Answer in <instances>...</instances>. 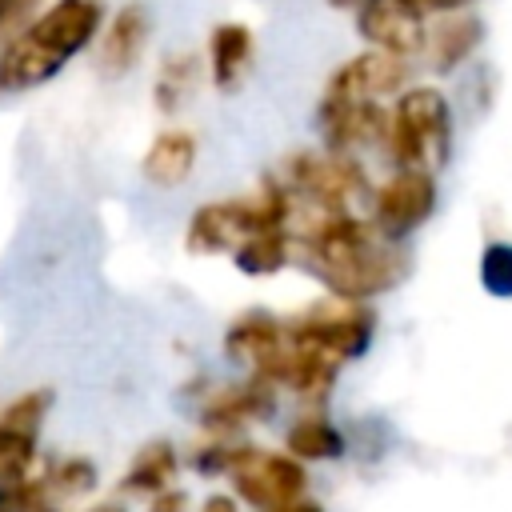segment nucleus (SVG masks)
I'll return each instance as SVG.
<instances>
[{
    "instance_id": "1",
    "label": "nucleus",
    "mask_w": 512,
    "mask_h": 512,
    "mask_svg": "<svg viewBox=\"0 0 512 512\" xmlns=\"http://www.w3.org/2000/svg\"><path fill=\"white\" fill-rule=\"evenodd\" d=\"M292 260H300L332 296L368 300L408 276V252L356 212L316 208L292 196Z\"/></svg>"
},
{
    "instance_id": "2",
    "label": "nucleus",
    "mask_w": 512,
    "mask_h": 512,
    "mask_svg": "<svg viewBox=\"0 0 512 512\" xmlns=\"http://www.w3.org/2000/svg\"><path fill=\"white\" fill-rule=\"evenodd\" d=\"M96 0H56L0 48V92H32L76 60L100 32Z\"/></svg>"
},
{
    "instance_id": "3",
    "label": "nucleus",
    "mask_w": 512,
    "mask_h": 512,
    "mask_svg": "<svg viewBox=\"0 0 512 512\" xmlns=\"http://www.w3.org/2000/svg\"><path fill=\"white\" fill-rule=\"evenodd\" d=\"M288 212H292V196L280 184V176H268L260 184V192L252 196H232V200H212L200 204L188 220L184 232V248L196 256H220L232 252L240 240H248L252 232L264 228H288Z\"/></svg>"
},
{
    "instance_id": "4",
    "label": "nucleus",
    "mask_w": 512,
    "mask_h": 512,
    "mask_svg": "<svg viewBox=\"0 0 512 512\" xmlns=\"http://www.w3.org/2000/svg\"><path fill=\"white\" fill-rule=\"evenodd\" d=\"M384 148L396 168H428L436 172L452 152V108L440 88H404L388 108Z\"/></svg>"
},
{
    "instance_id": "5",
    "label": "nucleus",
    "mask_w": 512,
    "mask_h": 512,
    "mask_svg": "<svg viewBox=\"0 0 512 512\" xmlns=\"http://www.w3.org/2000/svg\"><path fill=\"white\" fill-rule=\"evenodd\" d=\"M280 184L288 188V196L316 208H332V212H352V204L372 192L352 152H332V148L292 152L280 168Z\"/></svg>"
},
{
    "instance_id": "6",
    "label": "nucleus",
    "mask_w": 512,
    "mask_h": 512,
    "mask_svg": "<svg viewBox=\"0 0 512 512\" xmlns=\"http://www.w3.org/2000/svg\"><path fill=\"white\" fill-rule=\"evenodd\" d=\"M288 336L312 348L332 352L336 360H360L376 336V312L364 300H348V296H324L316 304H308L304 312L284 320Z\"/></svg>"
},
{
    "instance_id": "7",
    "label": "nucleus",
    "mask_w": 512,
    "mask_h": 512,
    "mask_svg": "<svg viewBox=\"0 0 512 512\" xmlns=\"http://www.w3.org/2000/svg\"><path fill=\"white\" fill-rule=\"evenodd\" d=\"M436 212V176L428 168H396L372 192V224L388 240L412 236Z\"/></svg>"
},
{
    "instance_id": "8",
    "label": "nucleus",
    "mask_w": 512,
    "mask_h": 512,
    "mask_svg": "<svg viewBox=\"0 0 512 512\" xmlns=\"http://www.w3.org/2000/svg\"><path fill=\"white\" fill-rule=\"evenodd\" d=\"M304 488H308V472H304V460H296L292 452H268L252 444V452L232 472V492L256 512L288 504L304 496Z\"/></svg>"
},
{
    "instance_id": "9",
    "label": "nucleus",
    "mask_w": 512,
    "mask_h": 512,
    "mask_svg": "<svg viewBox=\"0 0 512 512\" xmlns=\"http://www.w3.org/2000/svg\"><path fill=\"white\" fill-rule=\"evenodd\" d=\"M356 32L372 48L392 56H416L428 40V8L420 0H360L356 4Z\"/></svg>"
},
{
    "instance_id": "10",
    "label": "nucleus",
    "mask_w": 512,
    "mask_h": 512,
    "mask_svg": "<svg viewBox=\"0 0 512 512\" xmlns=\"http://www.w3.org/2000/svg\"><path fill=\"white\" fill-rule=\"evenodd\" d=\"M408 60L392 56L384 48H368L352 60H344L324 88V100H384L392 92H404Z\"/></svg>"
},
{
    "instance_id": "11",
    "label": "nucleus",
    "mask_w": 512,
    "mask_h": 512,
    "mask_svg": "<svg viewBox=\"0 0 512 512\" xmlns=\"http://www.w3.org/2000/svg\"><path fill=\"white\" fill-rule=\"evenodd\" d=\"M272 412H276V388L252 376L212 388L208 400L200 404V424L208 432H240L252 420H272Z\"/></svg>"
},
{
    "instance_id": "12",
    "label": "nucleus",
    "mask_w": 512,
    "mask_h": 512,
    "mask_svg": "<svg viewBox=\"0 0 512 512\" xmlns=\"http://www.w3.org/2000/svg\"><path fill=\"white\" fill-rule=\"evenodd\" d=\"M316 120H320L324 148L332 152H356L364 144H384V128H388V112L380 108V100H324L320 96Z\"/></svg>"
},
{
    "instance_id": "13",
    "label": "nucleus",
    "mask_w": 512,
    "mask_h": 512,
    "mask_svg": "<svg viewBox=\"0 0 512 512\" xmlns=\"http://www.w3.org/2000/svg\"><path fill=\"white\" fill-rule=\"evenodd\" d=\"M144 44H148V12H144V4H124V8L108 20L104 40H100V48H96V68H100V76H108V80L128 76V72L136 68V60H140Z\"/></svg>"
},
{
    "instance_id": "14",
    "label": "nucleus",
    "mask_w": 512,
    "mask_h": 512,
    "mask_svg": "<svg viewBox=\"0 0 512 512\" xmlns=\"http://www.w3.org/2000/svg\"><path fill=\"white\" fill-rule=\"evenodd\" d=\"M200 144L188 128H164L152 136V144L140 156V176L152 188H180L196 168Z\"/></svg>"
},
{
    "instance_id": "15",
    "label": "nucleus",
    "mask_w": 512,
    "mask_h": 512,
    "mask_svg": "<svg viewBox=\"0 0 512 512\" xmlns=\"http://www.w3.org/2000/svg\"><path fill=\"white\" fill-rule=\"evenodd\" d=\"M252 52H256V40H252L248 24H240V20L216 24L212 36H208V76H212V84L220 92H236L248 76Z\"/></svg>"
},
{
    "instance_id": "16",
    "label": "nucleus",
    "mask_w": 512,
    "mask_h": 512,
    "mask_svg": "<svg viewBox=\"0 0 512 512\" xmlns=\"http://www.w3.org/2000/svg\"><path fill=\"white\" fill-rule=\"evenodd\" d=\"M284 336H288V328H284L280 316H272L264 308L240 312L224 332V352H228V360H240V364L256 368L260 360H268L284 344Z\"/></svg>"
},
{
    "instance_id": "17",
    "label": "nucleus",
    "mask_w": 512,
    "mask_h": 512,
    "mask_svg": "<svg viewBox=\"0 0 512 512\" xmlns=\"http://www.w3.org/2000/svg\"><path fill=\"white\" fill-rule=\"evenodd\" d=\"M176 472H180V452H176V444H172V440H148V444L132 456V464L124 468L120 492H124V496H156L160 488H168V484L176 480Z\"/></svg>"
},
{
    "instance_id": "18",
    "label": "nucleus",
    "mask_w": 512,
    "mask_h": 512,
    "mask_svg": "<svg viewBox=\"0 0 512 512\" xmlns=\"http://www.w3.org/2000/svg\"><path fill=\"white\" fill-rule=\"evenodd\" d=\"M480 36H484V24L476 16H448L436 28H428L424 52H428V60H432L436 72H448V68H456V64H464L472 56V48L480 44Z\"/></svg>"
},
{
    "instance_id": "19",
    "label": "nucleus",
    "mask_w": 512,
    "mask_h": 512,
    "mask_svg": "<svg viewBox=\"0 0 512 512\" xmlns=\"http://www.w3.org/2000/svg\"><path fill=\"white\" fill-rule=\"evenodd\" d=\"M284 448H288L296 460L316 464V460H340L344 448H348V440H344V432H340L328 416L308 412V416H300L296 424H288V432H284Z\"/></svg>"
},
{
    "instance_id": "20",
    "label": "nucleus",
    "mask_w": 512,
    "mask_h": 512,
    "mask_svg": "<svg viewBox=\"0 0 512 512\" xmlns=\"http://www.w3.org/2000/svg\"><path fill=\"white\" fill-rule=\"evenodd\" d=\"M288 260H292V232H288V228L252 232L248 240H240V244L232 248V264H236L244 276H256V280L280 272Z\"/></svg>"
},
{
    "instance_id": "21",
    "label": "nucleus",
    "mask_w": 512,
    "mask_h": 512,
    "mask_svg": "<svg viewBox=\"0 0 512 512\" xmlns=\"http://www.w3.org/2000/svg\"><path fill=\"white\" fill-rule=\"evenodd\" d=\"M196 72H200V56L196 52H172V56H164V64L156 72V84H152V100H156V108L164 116L180 112V104L192 96Z\"/></svg>"
},
{
    "instance_id": "22",
    "label": "nucleus",
    "mask_w": 512,
    "mask_h": 512,
    "mask_svg": "<svg viewBox=\"0 0 512 512\" xmlns=\"http://www.w3.org/2000/svg\"><path fill=\"white\" fill-rule=\"evenodd\" d=\"M40 480H44L52 504H56V500H80V496H88L100 476H96V464H92L88 456H64V460H56Z\"/></svg>"
},
{
    "instance_id": "23",
    "label": "nucleus",
    "mask_w": 512,
    "mask_h": 512,
    "mask_svg": "<svg viewBox=\"0 0 512 512\" xmlns=\"http://www.w3.org/2000/svg\"><path fill=\"white\" fill-rule=\"evenodd\" d=\"M248 452H252V444L248 440H236V432H212V440L192 452V468L200 476H232L236 464Z\"/></svg>"
},
{
    "instance_id": "24",
    "label": "nucleus",
    "mask_w": 512,
    "mask_h": 512,
    "mask_svg": "<svg viewBox=\"0 0 512 512\" xmlns=\"http://www.w3.org/2000/svg\"><path fill=\"white\" fill-rule=\"evenodd\" d=\"M36 464V432H20L0 424V484L24 480Z\"/></svg>"
},
{
    "instance_id": "25",
    "label": "nucleus",
    "mask_w": 512,
    "mask_h": 512,
    "mask_svg": "<svg viewBox=\"0 0 512 512\" xmlns=\"http://www.w3.org/2000/svg\"><path fill=\"white\" fill-rule=\"evenodd\" d=\"M52 388H28L20 396H12L4 408H0V424L8 428H20V432H40L48 408H52Z\"/></svg>"
},
{
    "instance_id": "26",
    "label": "nucleus",
    "mask_w": 512,
    "mask_h": 512,
    "mask_svg": "<svg viewBox=\"0 0 512 512\" xmlns=\"http://www.w3.org/2000/svg\"><path fill=\"white\" fill-rule=\"evenodd\" d=\"M480 284L492 296H512V244L496 240L480 256Z\"/></svg>"
},
{
    "instance_id": "27",
    "label": "nucleus",
    "mask_w": 512,
    "mask_h": 512,
    "mask_svg": "<svg viewBox=\"0 0 512 512\" xmlns=\"http://www.w3.org/2000/svg\"><path fill=\"white\" fill-rule=\"evenodd\" d=\"M32 8H36V0H0V40L20 32L24 20L32 16Z\"/></svg>"
},
{
    "instance_id": "28",
    "label": "nucleus",
    "mask_w": 512,
    "mask_h": 512,
    "mask_svg": "<svg viewBox=\"0 0 512 512\" xmlns=\"http://www.w3.org/2000/svg\"><path fill=\"white\" fill-rule=\"evenodd\" d=\"M148 512H188V492L184 488H160L156 496H152V504H148Z\"/></svg>"
},
{
    "instance_id": "29",
    "label": "nucleus",
    "mask_w": 512,
    "mask_h": 512,
    "mask_svg": "<svg viewBox=\"0 0 512 512\" xmlns=\"http://www.w3.org/2000/svg\"><path fill=\"white\" fill-rule=\"evenodd\" d=\"M200 512H240V496H236V492H232V496H228V492H212V496L200 504Z\"/></svg>"
},
{
    "instance_id": "30",
    "label": "nucleus",
    "mask_w": 512,
    "mask_h": 512,
    "mask_svg": "<svg viewBox=\"0 0 512 512\" xmlns=\"http://www.w3.org/2000/svg\"><path fill=\"white\" fill-rule=\"evenodd\" d=\"M264 512H324L316 500H304V496H296V500H288V504H276V508H264Z\"/></svg>"
},
{
    "instance_id": "31",
    "label": "nucleus",
    "mask_w": 512,
    "mask_h": 512,
    "mask_svg": "<svg viewBox=\"0 0 512 512\" xmlns=\"http://www.w3.org/2000/svg\"><path fill=\"white\" fill-rule=\"evenodd\" d=\"M428 12H460V8H468L472 0H420Z\"/></svg>"
},
{
    "instance_id": "32",
    "label": "nucleus",
    "mask_w": 512,
    "mask_h": 512,
    "mask_svg": "<svg viewBox=\"0 0 512 512\" xmlns=\"http://www.w3.org/2000/svg\"><path fill=\"white\" fill-rule=\"evenodd\" d=\"M328 4H332V8H356L360 0H328Z\"/></svg>"
},
{
    "instance_id": "33",
    "label": "nucleus",
    "mask_w": 512,
    "mask_h": 512,
    "mask_svg": "<svg viewBox=\"0 0 512 512\" xmlns=\"http://www.w3.org/2000/svg\"><path fill=\"white\" fill-rule=\"evenodd\" d=\"M92 512H120L116 504H100V508H92Z\"/></svg>"
},
{
    "instance_id": "34",
    "label": "nucleus",
    "mask_w": 512,
    "mask_h": 512,
    "mask_svg": "<svg viewBox=\"0 0 512 512\" xmlns=\"http://www.w3.org/2000/svg\"><path fill=\"white\" fill-rule=\"evenodd\" d=\"M36 512H60V508H56V504H44V508H36Z\"/></svg>"
}]
</instances>
